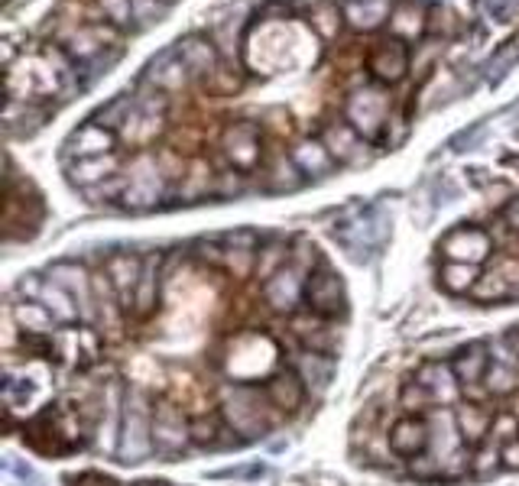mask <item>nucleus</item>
<instances>
[{"label":"nucleus","mask_w":519,"mask_h":486,"mask_svg":"<svg viewBox=\"0 0 519 486\" xmlns=\"http://www.w3.org/2000/svg\"><path fill=\"white\" fill-rule=\"evenodd\" d=\"M134 486H169V483H163V480H140V483Z\"/></svg>","instance_id":"nucleus-50"},{"label":"nucleus","mask_w":519,"mask_h":486,"mask_svg":"<svg viewBox=\"0 0 519 486\" xmlns=\"http://www.w3.org/2000/svg\"><path fill=\"white\" fill-rule=\"evenodd\" d=\"M163 198V178L156 172V162L149 156H140L134 162V169L127 172V185H124V201L127 211H149V208L159 205Z\"/></svg>","instance_id":"nucleus-6"},{"label":"nucleus","mask_w":519,"mask_h":486,"mask_svg":"<svg viewBox=\"0 0 519 486\" xmlns=\"http://www.w3.org/2000/svg\"><path fill=\"white\" fill-rule=\"evenodd\" d=\"M166 10H169L166 0H130V20H137L140 30H147V26L163 20Z\"/></svg>","instance_id":"nucleus-35"},{"label":"nucleus","mask_w":519,"mask_h":486,"mask_svg":"<svg viewBox=\"0 0 519 486\" xmlns=\"http://www.w3.org/2000/svg\"><path fill=\"white\" fill-rule=\"evenodd\" d=\"M412 473L415 477H422V480H432V477H442V461L438 457H425L419 454L412 461Z\"/></svg>","instance_id":"nucleus-41"},{"label":"nucleus","mask_w":519,"mask_h":486,"mask_svg":"<svg viewBox=\"0 0 519 486\" xmlns=\"http://www.w3.org/2000/svg\"><path fill=\"white\" fill-rule=\"evenodd\" d=\"M156 289H159V257H147L143 259V273H140V286H137V315H149L156 305Z\"/></svg>","instance_id":"nucleus-30"},{"label":"nucleus","mask_w":519,"mask_h":486,"mask_svg":"<svg viewBox=\"0 0 519 486\" xmlns=\"http://www.w3.org/2000/svg\"><path fill=\"white\" fill-rule=\"evenodd\" d=\"M192 421L182 415V409L163 402L153 409V451L163 457H176L192 444Z\"/></svg>","instance_id":"nucleus-4"},{"label":"nucleus","mask_w":519,"mask_h":486,"mask_svg":"<svg viewBox=\"0 0 519 486\" xmlns=\"http://www.w3.org/2000/svg\"><path fill=\"white\" fill-rule=\"evenodd\" d=\"M305 302L319 318H338L348 309V292H344L341 276L328 269V266H319L315 273L305 279Z\"/></svg>","instance_id":"nucleus-5"},{"label":"nucleus","mask_w":519,"mask_h":486,"mask_svg":"<svg viewBox=\"0 0 519 486\" xmlns=\"http://www.w3.org/2000/svg\"><path fill=\"white\" fill-rule=\"evenodd\" d=\"M390 14V0H344V20H351L354 30H377Z\"/></svg>","instance_id":"nucleus-23"},{"label":"nucleus","mask_w":519,"mask_h":486,"mask_svg":"<svg viewBox=\"0 0 519 486\" xmlns=\"http://www.w3.org/2000/svg\"><path fill=\"white\" fill-rule=\"evenodd\" d=\"M14 321L16 328H20L23 334H49L52 324H56V318H52V311L46 309L43 302H33V299H23V302L14 305Z\"/></svg>","instance_id":"nucleus-26"},{"label":"nucleus","mask_w":519,"mask_h":486,"mask_svg":"<svg viewBox=\"0 0 519 486\" xmlns=\"http://www.w3.org/2000/svg\"><path fill=\"white\" fill-rule=\"evenodd\" d=\"M504 464L506 467H519V441L504 444Z\"/></svg>","instance_id":"nucleus-45"},{"label":"nucleus","mask_w":519,"mask_h":486,"mask_svg":"<svg viewBox=\"0 0 519 486\" xmlns=\"http://www.w3.org/2000/svg\"><path fill=\"white\" fill-rule=\"evenodd\" d=\"M500 461H504V448L490 441L487 448H481V454H477V461L471 464V471H474L477 477H490V473H497Z\"/></svg>","instance_id":"nucleus-38"},{"label":"nucleus","mask_w":519,"mask_h":486,"mask_svg":"<svg viewBox=\"0 0 519 486\" xmlns=\"http://www.w3.org/2000/svg\"><path fill=\"white\" fill-rule=\"evenodd\" d=\"M454 421H458L461 435L471 444H477L483 435H490V425H494V419L483 412L481 405H461L458 412H454Z\"/></svg>","instance_id":"nucleus-31"},{"label":"nucleus","mask_w":519,"mask_h":486,"mask_svg":"<svg viewBox=\"0 0 519 486\" xmlns=\"http://www.w3.org/2000/svg\"><path fill=\"white\" fill-rule=\"evenodd\" d=\"M282 266H290V250H286L282 243H267V247L257 253V263H253V269H257L260 279H273Z\"/></svg>","instance_id":"nucleus-33"},{"label":"nucleus","mask_w":519,"mask_h":486,"mask_svg":"<svg viewBox=\"0 0 519 486\" xmlns=\"http://www.w3.org/2000/svg\"><path fill=\"white\" fill-rule=\"evenodd\" d=\"M224 156L230 159L234 169H253L260 162V137L253 127L234 124L224 133Z\"/></svg>","instance_id":"nucleus-15"},{"label":"nucleus","mask_w":519,"mask_h":486,"mask_svg":"<svg viewBox=\"0 0 519 486\" xmlns=\"http://www.w3.org/2000/svg\"><path fill=\"white\" fill-rule=\"evenodd\" d=\"M452 370H454V380H458V383H464V386L483 383V376H487V370H490V347L481 344V340L461 347L452 360Z\"/></svg>","instance_id":"nucleus-19"},{"label":"nucleus","mask_w":519,"mask_h":486,"mask_svg":"<svg viewBox=\"0 0 519 486\" xmlns=\"http://www.w3.org/2000/svg\"><path fill=\"white\" fill-rule=\"evenodd\" d=\"M305 182V176L299 172V166L292 162V156L286 159H276V169H273V192H296L299 185Z\"/></svg>","instance_id":"nucleus-37"},{"label":"nucleus","mask_w":519,"mask_h":486,"mask_svg":"<svg viewBox=\"0 0 519 486\" xmlns=\"http://www.w3.org/2000/svg\"><path fill=\"white\" fill-rule=\"evenodd\" d=\"M4 483H7V486H43V480H33V483H30V480H14V477H4Z\"/></svg>","instance_id":"nucleus-49"},{"label":"nucleus","mask_w":519,"mask_h":486,"mask_svg":"<svg viewBox=\"0 0 519 486\" xmlns=\"http://www.w3.org/2000/svg\"><path fill=\"white\" fill-rule=\"evenodd\" d=\"M504 218H506V224H510L513 230H519V198H513L510 205H506Z\"/></svg>","instance_id":"nucleus-47"},{"label":"nucleus","mask_w":519,"mask_h":486,"mask_svg":"<svg viewBox=\"0 0 519 486\" xmlns=\"http://www.w3.org/2000/svg\"><path fill=\"white\" fill-rule=\"evenodd\" d=\"M176 52H178V62L186 66L188 78H205V75H215V68H218V49L208 43L205 36L192 33V36L178 39Z\"/></svg>","instance_id":"nucleus-14"},{"label":"nucleus","mask_w":519,"mask_h":486,"mask_svg":"<svg viewBox=\"0 0 519 486\" xmlns=\"http://www.w3.org/2000/svg\"><path fill=\"white\" fill-rule=\"evenodd\" d=\"M519 367H510V363H490L487 376H483V383H487V392H494V396H506V392L516 390L519 383Z\"/></svg>","instance_id":"nucleus-34"},{"label":"nucleus","mask_w":519,"mask_h":486,"mask_svg":"<svg viewBox=\"0 0 519 486\" xmlns=\"http://www.w3.org/2000/svg\"><path fill=\"white\" fill-rule=\"evenodd\" d=\"M75 486H114L111 480H104V477H95V473H88V477H78L75 480Z\"/></svg>","instance_id":"nucleus-48"},{"label":"nucleus","mask_w":519,"mask_h":486,"mask_svg":"<svg viewBox=\"0 0 519 486\" xmlns=\"http://www.w3.org/2000/svg\"><path fill=\"white\" fill-rule=\"evenodd\" d=\"M452 376L454 370L445 367V363H422L419 367V373H415V383L422 386V390H429L432 402L435 399H454V386H452Z\"/></svg>","instance_id":"nucleus-27"},{"label":"nucleus","mask_w":519,"mask_h":486,"mask_svg":"<svg viewBox=\"0 0 519 486\" xmlns=\"http://www.w3.org/2000/svg\"><path fill=\"white\" fill-rule=\"evenodd\" d=\"M218 182H221V188H218V195H238L240 188H244V182H240L238 172H224V176H218Z\"/></svg>","instance_id":"nucleus-44"},{"label":"nucleus","mask_w":519,"mask_h":486,"mask_svg":"<svg viewBox=\"0 0 519 486\" xmlns=\"http://www.w3.org/2000/svg\"><path fill=\"white\" fill-rule=\"evenodd\" d=\"M516 431H519L516 419H510V415H500V419L494 421V425H490V441L504 448V444L513 441V435H516Z\"/></svg>","instance_id":"nucleus-39"},{"label":"nucleus","mask_w":519,"mask_h":486,"mask_svg":"<svg viewBox=\"0 0 519 486\" xmlns=\"http://www.w3.org/2000/svg\"><path fill=\"white\" fill-rule=\"evenodd\" d=\"M120 169V159L114 153L107 156H91V159H75L68 166V178L75 185H82V188H91V185L104 182V178H117Z\"/></svg>","instance_id":"nucleus-21"},{"label":"nucleus","mask_w":519,"mask_h":486,"mask_svg":"<svg viewBox=\"0 0 519 486\" xmlns=\"http://www.w3.org/2000/svg\"><path fill=\"white\" fill-rule=\"evenodd\" d=\"M117 147V133L104 130L95 120L82 124L78 130H72V137L66 140V156H78V159H91V156H107Z\"/></svg>","instance_id":"nucleus-13"},{"label":"nucleus","mask_w":519,"mask_h":486,"mask_svg":"<svg viewBox=\"0 0 519 486\" xmlns=\"http://www.w3.org/2000/svg\"><path fill=\"white\" fill-rule=\"evenodd\" d=\"M442 253L448 263H483L490 257V237L477 228H458L442 240Z\"/></svg>","instance_id":"nucleus-9"},{"label":"nucleus","mask_w":519,"mask_h":486,"mask_svg":"<svg viewBox=\"0 0 519 486\" xmlns=\"http://www.w3.org/2000/svg\"><path fill=\"white\" fill-rule=\"evenodd\" d=\"M483 130H487V124H474L471 130H461L458 137H452V143H448V147H452L454 153H467V149H474L477 143H481Z\"/></svg>","instance_id":"nucleus-40"},{"label":"nucleus","mask_w":519,"mask_h":486,"mask_svg":"<svg viewBox=\"0 0 519 486\" xmlns=\"http://www.w3.org/2000/svg\"><path fill=\"white\" fill-rule=\"evenodd\" d=\"M221 415L244 441L263 438L273 425V415L267 412V402L250 386H224L221 390Z\"/></svg>","instance_id":"nucleus-3"},{"label":"nucleus","mask_w":519,"mask_h":486,"mask_svg":"<svg viewBox=\"0 0 519 486\" xmlns=\"http://www.w3.org/2000/svg\"><path fill=\"white\" fill-rule=\"evenodd\" d=\"M49 279L59 282L62 289H66L68 295L75 299V305H78V311H82V318H95L97 309H95V282L88 279V273H85L78 263H52L49 266Z\"/></svg>","instance_id":"nucleus-8"},{"label":"nucleus","mask_w":519,"mask_h":486,"mask_svg":"<svg viewBox=\"0 0 519 486\" xmlns=\"http://www.w3.org/2000/svg\"><path fill=\"white\" fill-rule=\"evenodd\" d=\"M140 273H143V259L130 257V253H114V257H107V279H111L120 309H130V305L137 302Z\"/></svg>","instance_id":"nucleus-12"},{"label":"nucleus","mask_w":519,"mask_h":486,"mask_svg":"<svg viewBox=\"0 0 519 486\" xmlns=\"http://www.w3.org/2000/svg\"><path fill=\"white\" fill-rule=\"evenodd\" d=\"M425 402H432L429 390H422L415 380L412 383H406V390H402V405H406V409H415V405H425Z\"/></svg>","instance_id":"nucleus-42"},{"label":"nucleus","mask_w":519,"mask_h":486,"mask_svg":"<svg viewBox=\"0 0 519 486\" xmlns=\"http://www.w3.org/2000/svg\"><path fill=\"white\" fill-rule=\"evenodd\" d=\"M325 147L328 153L338 159V166H357V162L367 159V153H363V137L354 130V127L344 120V124H334L325 130Z\"/></svg>","instance_id":"nucleus-16"},{"label":"nucleus","mask_w":519,"mask_h":486,"mask_svg":"<svg viewBox=\"0 0 519 486\" xmlns=\"http://www.w3.org/2000/svg\"><path fill=\"white\" fill-rule=\"evenodd\" d=\"M267 399H270V405H276L282 412H292V409L302 405L305 383L299 380V373H276L267 383Z\"/></svg>","instance_id":"nucleus-24"},{"label":"nucleus","mask_w":519,"mask_h":486,"mask_svg":"<svg viewBox=\"0 0 519 486\" xmlns=\"http://www.w3.org/2000/svg\"><path fill=\"white\" fill-rule=\"evenodd\" d=\"M481 279V269L471 263H445L442 266V273H438V282L442 289L452 295H464L474 289V282Z\"/></svg>","instance_id":"nucleus-29"},{"label":"nucleus","mask_w":519,"mask_h":486,"mask_svg":"<svg viewBox=\"0 0 519 486\" xmlns=\"http://www.w3.org/2000/svg\"><path fill=\"white\" fill-rule=\"evenodd\" d=\"M386 120H390V114H386L383 91L367 88V91H361V95L351 97V104H348V124L354 127L361 137H367V140H377V133L386 127Z\"/></svg>","instance_id":"nucleus-7"},{"label":"nucleus","mask_w":519,"mask_h":486,"mask_svg":"<svg viewBox=\"0 0 519 486\" xmlns=\"http://www.w3.org/2000/svg\"><path fill=\"white\" fill-rule=\"evenodd\" d=\"M263 473V467L253 464V467H240V471H221L218 477H260Z\"/></svg>","instance_id":"nucleus-46"},{"label":"nucleus","mask_w":519,"mask_h":486,"mask_svg":"<svg viewBox=\"0 0 519 486\" xmlns=\"http://www.w3.org/2000/svg\"><path fill=\"white\" fill-rule=\"evenodd\" d=\"M371 75L380 81V85H396L402 75L409 72V52H406V43L402 39H386L380 43L377 49L371 52V62H367Z\"/></svg>","instance_id":"nucleus-11"},{"label":"nucleus","mask_w":519,"mask_h":486,"mask_svg":"<svg viewBox=\"0 0 519 486\" xmlns=\"http://www.w3.org/2000/svg\"><path fill=\"white\" fill-rule=\"evenodd\" d=\"M192 438L198 444H211V441H215V425H211V421H205V419L192 421Z\"/></svg>","instance_id":"nucleus-43"},{"label":"nucleus","mask_w":519,"mask_h":486,"mask_svg":"<svg viewBox=\"0 0 519 486\" xmlns=\"http://www.w3.org/2000/svg\"><path fill=\"white\" fill-rule=\"evenodd\" d=\"M296 373L305 383V390L315 392V396H325L334 380V360L321 350H302L296 357Z\"/></svg>","instance_id":"nucleus-17"},{"label":"nucleus","mask_w":519,"mask_h":486,"mask_svg":"<svg viewBox=\"0 0 519 486\" xmlns=\"http://www.w3.org/2000/svg\"><path fill=\"white\" fill-rule=\"evenodd\" d=\"M432 444L429 425L422 419H400L390 431V448L402 457H419Z\"/></svg>","instance_id":"nucleus-20"},{"label":"nucleus","mask_w":519,"mask_h":486,"mask_svg":"<svg viewBox=\"0 0 519 486\" xmlns=\"http://www.w3.org/2000/svg\"><path fill=\"white\" fill-rule=\"evenodd\" d=\"M134 114H137V101L130 95H117L114 101H107L101 107V111L95 114V124L97 127H104V130H111V133H120L124 130L130 120H134Z\"/></svg>","instance_id":"nucleus-28"},{"label":"nucleus","mask_w":519,"mask_h":486,"mask_svg":"<svg viewBox=\"0 0 519 486\" xmlns=\"http://www.w3.org/2000/svg\"><path fill=\"white\" fill-rule=\"evenodd\" d=\"M46 117H49L46 107H39L33 101H16V97H10L7 111H4V124H7V133H14V137H30L33 130H39L46 124Z\"/></svg>","instance_id":"nucleus-22"},{"label":"nucleus","mask_w":519,"mask_h":486,"mask_svg":"<svg viewBox=\"0 0 519 486\" xmlns=\"http://www.w3.org/2000/svg\"><path fill=\"white\" fill-rule=\"evenodd\" d=\"M390 234V214L380 211V208H351L341 218V224L331 230V237L344 247L354 263H367L373 257L380 243Z\"/></svg>","instance_id":"nucleus-1"},{"label":"nucleus","mask_w":519,"mask_h":486,"mask_svg":"<svg viewBox=\"0 0 519 486\" xmlns=\"http://www.w3.org/2000/svg\"><path fill=\"white\" fill-rule=\"evenodd\" d=\"M516 62H519V39H510V43L500 46V49L494 52V59L487 62V78L500 81L513 66H516Z\"/></svg>","instance_id":"nucleus-36"},{"label":"nucleus","mask_w":519,"mask_h":486,"mask_svg":"<svg viewBox=\"0 0 519 486\" xmlns=\"http://www.w3.org/2000/svg\"><path fill=\"white\" fill-rule=\"evenodd\" d=\"M474 299H481V302H504V299H510V295H516V286H513V279H506L504 273H487L481 276V279L474 282Z\"/></svg>","instance_id":"nucleus-32"},{"label":"nucleus","mask_w":519,"mask_h":486,"mask_svg":"<svg viewBox=\"0 0 519 486\" xmlns=\"http://www.w3.org/2000/svg\"><path fill=\"white\" fill-rule=\"evenodd\" d=\"M153 454V419H149L147 396L130 390L124 396V412L117 425V461L120 464H143Z\"/></svg>","instance_id":"nucleus-2"},{"label":"nucleus","mask_w":519,"mask_h":486,"mask_svg":"<svg viewBox=\"0 0 519 486\" xmlns=\"http://www.w3.org/2000/svg\"><path fill=\"white\" fill-rule=\"evenodd\" d=\"M292 162H296L305 178H325L338 166V159L328 153L325 140H299L296 149H292Z\"/></svg>","instance_id":"nucleus-18"},{"label":"nucleus","mask_w":519,"mask_h":486,"mask_svg":"<svg viewBox=\"0 0 519 486\" xmlns=\"http://www.w3.org/2000/svg\"><path fill=\"white\" fill-rule=\"evenodd\" d=\"M263 295H267V302H270V309H273V311H292L299 305V299L305 295L302 266H296V263L282 266L273 279H267Z\"/></svg>","instance_id":"nucleus-10"},{"label":"nucleus","mask_w":519,"mask_h":486,"mask_svg":"<svg viewBox=\"0 0 519 486\" xmlns=\"http://www.w3.org/2000/svg\"><path fill=\"white\" fill-rule=\"evenodd\" d=\"M36 302H43L46 309L52 311V318H56V321H62V324H75V321H78V315H82L72 295H68L59 282H52V279H46L43 286H39Z\"/></svg>","instance_id":"nucleus-25"}]
</instances>
